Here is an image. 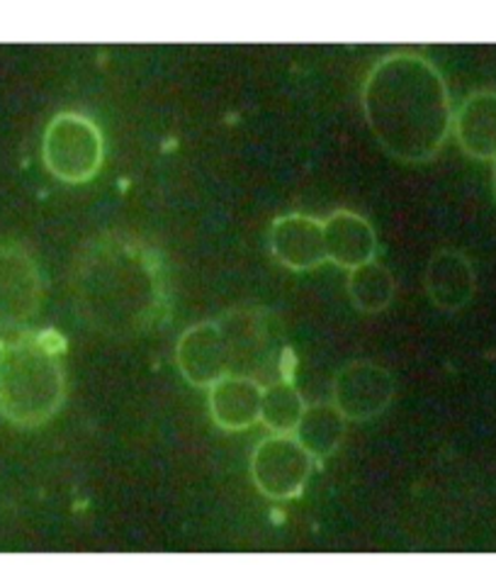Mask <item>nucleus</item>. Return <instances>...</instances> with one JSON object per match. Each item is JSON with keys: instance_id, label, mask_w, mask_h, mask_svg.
<instances>
[{"instance_id": "1a4fd4ad", "label": "nucleus", "mask_w": 496, "mask_h": 565, "mask_svg": "<svg viewBox=\"0 0 496 565\" xmlns=\"http://www.w3.org/2000/svg\"><path fill=\"white\" fill-rule=\"evenodd\" d=\"M268 249L280 266L290 270H312L326 258L324 220H316L302 212H290L273 220L268 232Z\"/></svg>"}, {"instance_id": "4468645a", "label": "nucleus", "mask_w": 496, "mask_h": 565, "mask_svg": "<svg viewBox=\"0 0 496 565\" xmlns=\"http://www.w3.org/2000/svg\"><path fill=\"white\" fill-rule=\"evenodd\" d=\"M453 129L470 159L496 161V90L470 93L453 115Z\"/></svg>"}, {"instance_id": "ddd939ff", "label": "nucleus", "mask_w": 496, "mask_h": 565, "mask_svg": "<svg viewBox=\"0 0 496 565\" xmlns=\"http://www.w3.org/2000/svg\"><path fill=\"white\" fill-rule=\"evenodd\" d=\"M326 258L338 268L353 270L375 262L377 237L368 220L353 210H334L324 220Z\"/></svg>"}, {"instance_id": "dca6fc26", "label": "nucleus", "mask_w": 496, "mask_h": 565, "mask_svg": "<svg viewBox=\"0 0 496 565\" xmlns=\"http://www.w3.org/2000/svg\"><path fill=\"white\" fill-rule=\"evenodd\" d=\"M346 290L353 308L358 312L377 315L392 305L397 282H395L392 270H389L385 264L370 262L351 270L346 280Z\"/></svg>"}, {"instance_id": "20e7f679", "label": "nucleus", "mask_w": 496, "mask_h": 565, "mask_svg": "<svg viewBox=\"0 0 496 565\" xmlns=\"http://www.w3.org/2000/svg\"><path fill=\"white\" fill-rule=\"evenodd\" d=\"M217 327L229 353V373L246 375L254 381L288 379L285 361V329L280 317L263 305H241L217 317Z\"/></svg>"}, {"instance_id": "7ed1b4c3", "label": "nucleus", "mask_w": 496, "mask_h": 565, "mask_svg": "<svg viewBox=\"0 0 496 565\" xmlns=\"http://www.w3.org/2000/svg\"><path fill=\"white\" fill-rule=\"evenodd\" d=\"M64 353L54 329L0 339V417L22 429L50 422L66 397Z\"/></svg>"}, {"instance_id": "f03ea898", "label": "nucleus", "mask_w": 496, "mask_h": 565, "mask_svg": "<svg viewBox=\"0 0 496 565\" xmlns=\"http://www.w3.org/2000/svg\"><path fill=\"white\" fill-rule=\"evenodd\" d=\"M360 108L377 145L411 167L439 154L455 115L443 74L417 52L382 56L363 81Z\"/></svg>"}, {"instance_id": "f257e3e1", "label": "nucleus", "mask_w": 496, "mask_h": 565, "mask_svg": "<svg viewBox=\"0 0 496 565\" xmlns=\"http://www.w3.org/2000/svg\"><path fill=\"white\" fill-rule=\"evenodd\" d=\"M68 292L83 327L110 339L157 332L173 315L169 262L125 232L83 242L71 262Z\"/></svg>"}, {"instance_id": "f8f14e48", "label": "nucleus", "mask_w": 496, "mask_h": 565, "mask_svg": "<svg viewBox=\"0 0 496 565\" xmlns=\"http://www.w3.org/2000/svg\"><path fill=\"white\" fill-rule=\"evenodd\" d=\"M261 383L229 373L209 387V417L224 431H244L261 422Z\"/></svg>"}, {"instance_id": "0eeeda50", "label": "nucleus", "mask_w": 496, "mask_h": 565, "mask_svg": "<svg viewBox=\"0 0 496 565\" xmlns=\"http://www.w3.org/2000/svg\"><path fill=\"white\" fill-rule=\"evenodd\" d=\"M44 278L20 244L0 242V334L18 332L40 315Z\"/></svg>"}, {"instance_id": "6e6552de", "label": "nucleus", "mask_w": 496, "mask_h": 565, "mask_svg": "<svg viewBox=\"0 0 496 565\" xmlns=\"http://www.w3.org/2000/svg\"><path fill=\"white\" fill-rule=\"evenodd\" d=\"M395 375L375 361L356 359L341 366L334 375L331 395L341 415L348 422H373L392 405Z\"/></svg>"}, {"instance_id": "a211bd4d", "label": "nucleus", "mask_w": 496, "mask_h": 565, "mask_svg": "<svg viewBox=\"0 0 496 565\" xmlns=\"http://www.w3.org/2000/svg\"><path fill=\"white\" fill-rule=\"evenodd\" d=\"M492 183H494V195H496V167H494V179H492Z\"/></svg>"}, {"instance_id": "9b49d317", "label": "nucleus", "mask_w": 496, "mask_h": 565, "mask_svg": "<svg viewBox=\"0 0 496 565\" xmlns=\"http://www.w3.org/2000/svg\"><path fill=\"white\" fill-rule=\"evenodd\" d=\"M423 290L429 300L443 312L467 308L475 298L477 276L470 258L457 249H439L423 270Z\"/></svg>"}, {"instance_id": "423d86ee", "label": "nucleus", "mask_w": 496, "mask_h": 565, "mask_svg": "<svg viewBox=\"0 0 496 565\" xmlns=\"http://www.w3.org/2000/svg\"><path fill=\"white\" fill-rule=\"evenodd\" d=\"M314 458L294 434H270L254 449L251 478L263 498L288 502L300 498L312 476Z\"/></svg>"}, {"instance_id": "39448f33", "label": "nucleus", "mask_w": 496, "mask_h": 565, "mask_svg": "<svg viewBox=\"0 0 496 565\" xmlns=\"http://www.w3.org/2000/svg\"><path fill=\"white\" fill-rule=\"evenodd\" d=\"M105 145L96 120L88 115L64 110L44 129L42 159L54 179L68 185L93 181L103 167Z\"/></svg>"}, {"instance_id": "f3484780", "label": "nucleus", "mask_w": 496, "mask_h": 565, "mask_svg": "<svg viewBox=\"0 0 496 565\" xmlns=\"http://www.w3.org/2000/svg\"><path fill=\"white\" fill-rule=\"evenodd\" d=\"M304 407V399L290 379H278L263 385L261 422L268 431L294 434Z\"/></svg>"}, {"instance_id": "9d476101", "label": "nucleus", "mask_w": 496, "mask_h": 565, "mask_svg": "<svg viewBox=\"0 0 496 565\" xmlns=\"http://www.w3.org/2000/svg\"><path fill=\"white\" fill-rule=\"evenodd\" d=\"M175 363L185 383L207 391L229 375V353L215 320L185 329L175 344Z\"/></svg>"}, {"instance_id": "2eb2a0df", "label": "nucleus", "mask_w": 496, "mask_h": 565, "mask_svg": "<svg viewBox=\"0 0 496 565\" xmlns=\"http://www.w3.org/2000/svg\"><path fill=\"white\" fill-rule=\"evenodd\" d=\"M346 424L348 419L341 415L336 405H306L298 429H294V439L310 451L314 461H322V458H328L338 449L341 441L346 439Z\"/></svg>"}]
</instances>
